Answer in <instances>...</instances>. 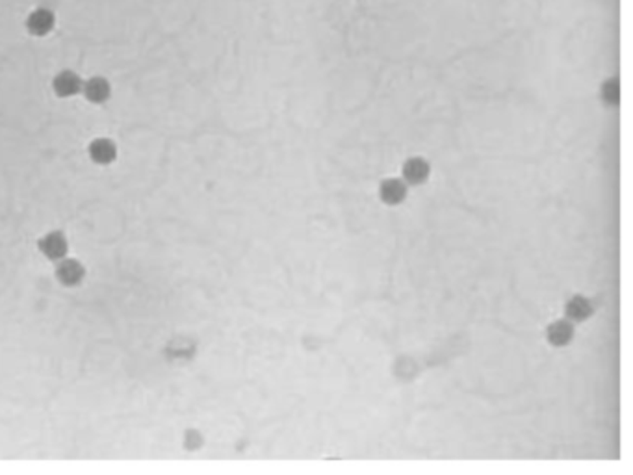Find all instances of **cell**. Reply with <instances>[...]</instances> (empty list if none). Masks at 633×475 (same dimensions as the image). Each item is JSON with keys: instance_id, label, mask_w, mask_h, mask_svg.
I'll return each instance as SVG.
<instances>
[{"instance_id": "obj_1", "label": "cell", "mask_w": 633, "mask_h": 475, "mask_svg": "<svg viewBox=\"0 0 633 475\" xmlns=\"http://www.w3.org/2000/svg\"><path fill=\"white\" fill-rule=\"evenodd\" d=\"M54 24H56V17H54V13L51 10H47V8H38L34 12L30 13L29 19H26V30H29L32 35H38V38H43V35L51 34L52 29H54Z\"/></svg>"}, {"instance_id": "obj_2", "label": "cell", "mask_w": 633, "mask_h": 475, "mask_svg": "<svg viewBox=\"0 0 633 475\" xmlns=\"http://www.w3.org/2000/svg\"><path fill=\"white\" fill-rule=\"evenodd\" d=\"M82 86H84V80L80 79L74 71H62L52 80V90H54V93L58 97H63V99L80 93Z\"/></svg>"}, {"instance_id": "obj_3", "label": "cell", "mask_w": 633, "mask_h": 475, "mask_svg": "<svg viewBox=\"0 0 633 475\" xmlns=\"http://www.w3.org/2000/svg\"><path fill=\"white\" fill-rule=\"evenodd\" d=\"M67 240H65V236L62 232H49L40 240V251L45 255L47 258H51V260H62L65 255H67Z\"/></svg>"}, {"instance_id": "obj_4", "label": "cell", "mask_w": 633, "mask_h": 475, "mask_svg": "<svg viewBox=\"0 0 633 475\" xmlns=\"http://www.w3.org/2000/svg\"><path fill=\"white\" fill-rule=\"evenodd\" d=\"M86 275L84 266L79 262V260H73V258H67V260H62V262L58 264L56 268V277L58 280L65 286H77L82 282Z\"/></svg>"}, {"instance_id": "obj_5", "label": "cell", "mask_w": 633, "mask_h": 475, "mask_svg": "<svg viewBox=\"0 0 633 475\" xmlns=\"http://www.w3.org/2000/svg\"><path fill=\"white\" fill-rule=\"evenodd\" d=\"M82 93L86 95V99L91 102H95V104H101V102H106L112 95V88H110V82L106 79H102V77H93V79L86 80L84 86H82Z\"/></svg>"}, {"instance_id": "obj_6", "label": "cell", "mask_w": 633, "mask_h": 475, "mask_svg": "<svg viewBox=\"0 0 633 475\" xmlns=\"http://www.w3.org/2000/svg\"><path fill=\"white\" fill-rule=\"evenodd\" d=\"M90 158L99 166H108L118 158V147L108 138H99V140L91 141Z\"/></svg>"}, {"instance_id": "obj_7", "label": "cell", "mask_w": 633, "mask_h": 475, "mask_svg": "<svg viewBox=\"0 0 633 475\" xmlns=\"http://www.w3.org/2000/svg\"><path fill=\"white\" fill-rule=\"evenodd\" d=\"M403 177L410 184H422L429 177V163L424 158H410L403 166Z\"/></svg>"}, {"instance_id": "obj_8", "label": "cell", "mask_w": 633, "mask_h": 475, "mask_svg": "<svg viewBox=\"0 0 633 475\" xmlns=\"http://www.w3.org/2000/svg\"><path fill=\"white\" fill-rule=\"evenodd\" d=\"M407 195V186L398 179L385 180L381 186V197L383 201L388 204H399Z\"/></svg>"}, {"instance_id": "obj_9", "label": "cell", "mask_w": 633, "mask_h": 475, "mask_svg": "<svg viewBox=\"0 0 633 475\" xmlns=\"http://www.w3.org/2000/svg\"><path fill=\"white\" fill-rule=\"evenodd\" d=\"M572 336H574V329H572V325L565 319H559V321H554V323L548 327V340L550 344H554V346H566L568 341L572 340Z\"/></svg>"}, {"instance_id": "obj_10", "label": "cell", "mask_w": 633, "mask_h": 475, "mask_svg": "<svg viewBox=\"0 0 633 475\" xmlns=\"http://www.w3.org/2000/svg\"><path fill=\"white\" fill-rule=\"evenodd\" d=\"M593 314V305L588 299L582 296L572 297L570 301L566 303V316L574 321H583Z\"/></svg>"}, {"instance_id": "obj_11", "label": "cell", "mask_w": 633, "mask_h": 475, "mask_svg": "<svg viewBox=\"0 0 633 475\" xmlns=\"http://www.w3.org/2000/svg\"><path fill=\"white\" fill-rule=\"evenodd\" d=\"M604 97L609 102H615L616 101V97H618V91H616V82H615V80H611V82H607V84H605Z\"/></svg>"}]
</instances>
